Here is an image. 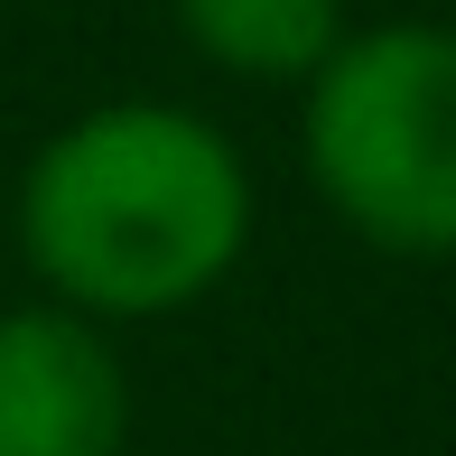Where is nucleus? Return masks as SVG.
I'll use <instances>...</instances> for the list:
<instances>
[{"label":"nucleus","mask_w":456,"mask_h":456,"mask_svg":"<svg viewBox=\"0 0 456 456\" xmlns=\"http://www.w3.org/2000/svg\"><path fill=\"white\" fill-rule=\"evenodd\" d=\"M298 159L326 215L391 261L456 252V28H345L307 75Z\"/></svg>","instance_id":"nucleus-2"},{"label":"nucleus","mask_w":456,"mask_h":456,"mask_svg":"<svg viewBox=\"0 0 456 456\" xmlns=\"http://www.w3.org/2000/svg\"><path fill=\"white\" fill-rule=\"evenodd\" d=\"M177 28L242 85H307L345 37V0H177Z\"/></svg>","instance_id":"nucleus-4"},{"label":"nucleus","mask_w":456,"mask_h":456,"mask_svg":"<svg viewBox=\"0 0 456 456\" xmlns=\"http://www.w3.org/2000/svg\"><path fill=\"white\" fill-rule=\"evenodd\" d=\"M252 242V168L205 112L94 102L19 177V252L94 326L177 317L233 280Z\"/></svg>","instance_id":"nucleus-1"},{"label":"nucleus","mask_w":456,"mask_h":456,"mask_svg":"<svg viewBox=\"0 0 456 456\" xmlns=\"http://www.w3.org/2000/svg\"><path fill=\"white\" fill-rule=\"evenodd\" d=\"M131 382L94 317L10 307L0 317V456H121Z\"/></svg>","instance_id":"nucleus-3"}]
</instances>
